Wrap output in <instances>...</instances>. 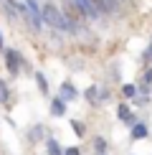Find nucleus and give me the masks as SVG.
Returning a JSON list of instances; mask_svg holds the SVG:
<instances>
[{"label": "nucleus", "instance_id": "obj_1", "mask_svg": "<svg viewBox=\"0 0 152 155\" xmlns=\"http://www.w3.org/2000/svg\"><path fill=\"white\" fill-rule=\"evenodd\" d=\"M43 23H48L51 28H56V31H71L68 18L63 15L53 3H46V5H43Z\"/></svg>", "mask_w": 152, "mask_h": 155}, {"label": "nucleus", "instance_id": "obj_2", "mask_svg": "<svg viewBox=\"0 0 152 155\" xmlns=\"http://www.w3.org/2000/svg\"><path fill=\"white\" fill-rule=\"evenodd\" d=\"M21 10L25 13V21L33 25L36 31H41V28H43V8L38 5V0H25Z\"/></svg>", "mask_w": 152, "mask_h": 155}, {"label": "nucleus", "instance_id": "obj_3", "mask_svg": "<svg viewBox=\"0 0 152 155\" xmlns=\"http://www.w3.org/2000/svg\"><path fill=\"white\" fill-rule=\"evenodd\" d=\"M74 3H76V8L81 10L84 21H99V18H101V10L97 8L94 0H74Z\"/></svg>", "mask_w": 152, "mask_h": 155}, {"label": "nucleus", "instance_id": "obj_4", "mask_svg": "<svg viewBox=\"0 0 152 155\" xmlns=\"http://www.w3.org/2000/svg\"><path fill=\"white\" fill-rule=\"evenodd\" d=\"M5 66H8L10 74H18L21 66H23V56L18 54L15 48H8V51H5Z\"/></svg>", "mask_w": 152, "mask_h": 155}, {"label": "nucleus", "instance_id": "obj_5", "mask_svg": "<svg viewBox=\"0 0 152 155\" xmlns=\"http://www.w3.org/2000/svg\"><path fill=\"white\" fill-rule=\"evenodd\" d=\"M63 15L68 18V23H71V28H74V25H76V23L81 21V18H84V15H81V10L76 8V3H74V0H66V8H63Z\"/></svg>", "mask_w": 152, "mask_h": 155}, {"label": "nucleus", "instance_id": "obj_6", "mask_svg": "<svg viewBox=\"0 0 152 155\" xmlns=\"http://www.w3.org/2000/svg\"><path fill=\"white\" fill-rule=\"evenodd\" d=\"M117 114H119V120H122L124 125H129V127H135V125H137L135 114L129 112V107H127V104H119V107H117Z\"/></svg>", "mask_w": 152, "mask_h": 155}, {"label": "nucleus", "instance_id": "obj_7", "mask_svg": "<svg viewBox=\"0 0 152 155\" xmlns=\"http://www.w3.org/2000/svg\"><path fill=\"white\" fill-rule=\"evenodd\" d=\"M76 97H79L76 87H74V84H68V81H63V84H61V99H63V102H74Z\"/></svg>", "mask_w": 152, "mask_h": 155}, {"label": "nucleus", "instance_id": "obj_8", "mask_svg": "<svg viewBox=\"0 0 152 155\" xmlns=\"http://www.w3.org/2000/svg\"><path fill=\"white\" fill-rule=\"evenodd\" d=\"M46 150H48V155H63V153H66V150L59 145V140H53V137L46 140Z\"/></svg>", "mask_w": 152, "mask_h": 155}, {"label": "nucleus", "instance_id": "obj_9", "mask_svg": "<svg viewBox=\"0 0 152 155\" xmlns=\"http://www.w3.org/2000/svg\"><path fill=\"white\" fill-rule=\"evenodd\" d=\"M51 112H53L56 117H61V114L66 112V102H63L61 97H56V99H51Z\"/></svg>", "mask_w": 152, "mask_h": 155}, {"label": "nucleus", "instance_id": "obj_10", "mask_svg": "<svg viewBox=\"0 0 152 155\" xmlns=\"http://www.w3.org/2000/svg\"><path fill=\"white\" fill-rule=\"evenodd\" d=\"M84 97H86L89 102H91V104H99V99H101V92H99L97 87H89L86 92H84Z\"/></svg>", "mask_w": 152, "mask_h": 155}, {"label": "nucleus", "instance_id": "obj_11", "mask_svg": "<svg viewBox=\"0 0 152 155\" xmlns=\"http://www.w3.org/2000/svg\"><path fill=\"white\" fill-rule=\"evenodd\" d=\"M94 3H97V8L101 13H109V10L117 8V0H94Z\"/></svg>", "mask_w": 152, "mask_h": 155}, {"label": "nucleus", "instance_id": "obj_12", "mask_svg": "<svg viewBox=\"0 0 152 155\" xmlns=\"http://www.w3.org/2000/svg\"><path fill=\"white\" fill-rule=\"evenodd\" d=\"M142 137H147V127L137 122V125L132 127V140H142Z\"/></svg>", "mask_w": 152, "mask_h": 155}, {"label": "nucleus", "instance_id": "obj_13", "mask_svg": "<svg viewBox=\"0 0 152 155\" xmlns=\"http://www.w3.org/2000/svg\"><path fill=\"white\" fill-rule=\"evenodd\" d=\"M10 102V92H8V84L0 79V104H8Z\"/></svg>", "mask_w": 152, "mask_h": 155}, {"label": "nucleus", "instance_id": "obj_14", "mask_svg": "<svg viewBox=\"0 0 152 155\" xmlns=\"http://www.w3.org/2000/svg\"><path fill=\"white\" fill-rule=\"evenodd\" d=\"M36 81H38V89L46 94V92H48V81H46V76H43L41 71H36Z\"/></svg>", "mask_w": 152, "mask_h": 155}, {"label": "nucleus", "instance_id": "obj_15", "mask_svg": "<svg viewBox=\"0 0 152 155\" xmlns=\"http://www.w3.org/2000/svg\"><path fill=\"white\" fill-rule=\"evenodd\" d=\"M122 92H124V97H132V99H135V97H137V87H135V84H124Z\"/></svg>", "mask_w": 152, "mask_h": 155}, {"label": "nucleus", "instance_id": "obj_16", "mask_svg": "<svg viewBox=\"0 0 152 155\" xmlns=\"http://www.w3.org/2000/svg\"><path fill=\"white\" fill-rule=\"evenodd\" d=\"M94 145H97V153H99V155L106 150V140H104V137H97V143H94Z\"/></svg>", "mask_w": 152, "mask_h": 155}, {"label": "nucleus", "instance_id": "obj_17", "mask_svg": "<svg viewBox=\"0 0 152 155\" xmlns=\"http://www.w3.org/2000/svg\"><path fill=\"white\" fill-rule=\"evenodd\" d=\"M142 59L152 64V41H150V46H147V51H144V56H142Z\"/></svg>", "mask_w": 152, "mask_h": 155}, {"label": "nucleus", "instance_id": "obj_18", "mask_svg": "<svg viewBox=\"0 0 152 155\" xmlns=\"http://www.w3.org/2000/svg\"><path fill=\"white\" fill-rule=\"evenodd\" d=\"M71 127H74V130H76V135H84V127H81L79 122H74V120H71Z\"/></svg>", "mask_w": 152, "mask_h": 155}, {"label": "nucleus", "instance_id": "obj_19", "mask_svg": "<svg viewBox=\"0 0 152 155\" xmlns=\"http://www.w3.org/2000/svg\"><path fill=\"white\" fill-rule=\"evenodd\" d=\"M63 155H81V150H79V147H66Z\"/></svg>", "mask_w": 152, "mask_h": 155}, {"label": "nucleus", "instance_id": "obj_20", "mask_svg": "<svg viewBox=\"0 0 152 155\" xmlns=\"http://www.w3.org/2000/svg\"><path fill=\"white\" fill-rule=\"evenodd\" d=\"M142 81H144V84H147V87H150V84H152V69H150V71H147V74H144V79H142Z\"/></svg>", "mask_w": 152, "mask_h": 155}, {"label": "nucleus", "instance_id": "obj_21", "mask_svg": "<svg viewBox=\"0 0 152 155\" xmlns=\"http://www.w3.org/2000/svg\"><path fill=\"white\" fill-rule=\"evenodd\" d=\"M0 48H3V33H0Z\"/></svg>", "mask_w": 152, "mask_h": 155}]
</instances>
